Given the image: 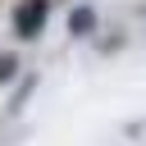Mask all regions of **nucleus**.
<instances>
[{
	"mask_svg": "<svg viewBox=\"0 0 146 146\" xmlns=\"http://www.w3.org/2000/svg\"><path fill=\"white\" fill-rule=\"evenodd\" d=\"M14 68H18V59H14V55H0V82H9Z\"/></svg>",
	"mask_w": 146,
	"mask_h": 146,
	"instance_id": "3",
	"label": "nucleus"
},
{
	"mask_svg": "<svg viewBox=\"0 0 146 146\" xmlns=\"http://www.w3.org/2000/svg\"><path fill=\"white\" fill-rule=\"evenodd\" d=\"M91 27H96V14H91V9H73V14H68V32H73V36H87Z\"/></svg>",
	"mask_w": 146,
	"mask_h": 146,
	"instance_id": "2",
	"label": "nucleus"
},
{
	"mask_svg": "<svg viewBox=\"0 0 146 146\" xmlns=\"http://www.w3.org/2000/svg\"><path fill=\"white\" fill-rule=\"evenodd\" d=\"M46 18H50V0H23V5L14 9V32H18L23 41H32V36L46 32Z\"/></svg>",
	"mask_w": 146,
	"mask_h": 146,
	"instance_id": "1",
	"label": "nucleus"
}]
</instances>
